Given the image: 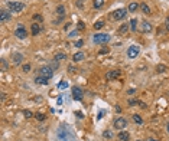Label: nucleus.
I'll list each match as a JSON object with an SVG mask.
<instances>
[{
	"instance_id": "obj_43",
	"label": "nucleus",
	"mask_w": 169,
	"mask_h": 141,
	"mask_svg": "<svg viewBox=\"0 0 169 141\" xmlns=\"http://www.w3.org/2000/svg\"><path fill=\"white\" fill-rule=\"evenodd\" d=\"M166 128H168V132H169V123L166 124Z\"/></svg>"
},
{
	"instance_id": "obj_25",
	"label": "nucleus",
	"mask_w": 169,
	"mask_h": 141,
	"mask_svg": "<svg viewBox=\"0 0 169 141\" xmlns=\"http://www.w3.org/2000/svg\"><path fill=\"white\" fill-rule=\"evenodd\" d=\"M103 137L104 138H113L114 137V132H111L110 130H105V131H103Z\"/></svg>"
},
{
	"instance_id": "obj_44",
	"label": "nucleus",
	"mask_w": 169,
	"mask_h": 141,
	"mask_svg": "<svg viewBox=\"0 0 169 141\" xmlns=\"http://www.w3.org/2000/svg\"><path fill=\"white\" fill-rule=\"evenodd\" d=\"M147 141H156V140H153V138H149V140H147Z\"/></svg>"
},
{
	"instance_id": "obj_30",
	"label": "nucleus",
	"mask_w": 169,
	"mask_h": 141,
	"mask_svg": "<svg viewBox=\"0 0 169 141\" xmlns=\"http://www.w3.org/2000/svg\"><path fill=\"white\" fill-rule=\"evenodd\" d=\"M110 52V49L109 48H103V49H100L98 51V55H105V53H109Z\"/></svg>"
},
{
	"instance_id": "obj_41",
	"label": "nucleus",
	"mask_w": 169,
	"mask_h": 141,
	"mask_svg": "<svg viewBox=\"0 0 169 141\" xmlns=\"http://www.w3.org/2000/svg\"><path fill=\"white\" fill-rule=\"evenodd\" d=\"M135 92H136L135 89H129V91H127V94H130V95H132V94H135Z\"/></svg>"
},
{
	"instance_id": "obj_1",
	"label": "nucleus",
	"mask_w": 169,
	"mask_h": 141,
	"mask_svg": "<svg viewBox=\"0 0 169 141\" xmlns=\"http://www.w3.org/2000/svg\"><path fill=\"white\" fill-rule=\"evenodd\" d=\"M110 40V35L107 33H95L93 36V42L97 45H103V43H107Z\"/></svg>"
},
{
	"instance_id": "obj_40",
	"label": "nucleus",
	"mask_w": 169,
	"mask_h": 141,
	"mask_svg": "<svg viewBox=\"0 0 169 141\" xmlns=\"http://www.w3.org/2000/svg\"><path fill=\"white\" fill-rule=\"evenodd\" d=\"M139 105H140L142 108H146V104H144V102H142V101H139Z\"/></svg>"
},
{
	"instance_id": "obj_4",
	"label": "nucleus",
	"mask_w": 169,
	"mask_h": 141,
	"mask_svg": "<svg viewBox=\"0 0 169 141\" xmlns=\"http://www.w3.org/2000/svg\"><path fill=\"white\" fill-rule=\"evenodd\" d=\"M15 36L19 38V39H25L28 36V32H26V29H25V26L22 25V23H19V25H17V28L15 30Z\"/></svg>"
},
{
	"instance_id": "obj_23",
	"label": "nucleus",
	"mask_w": 169,
	"mask_h": 141,
	"mask_svg": "<svg viewBox=\"0 0 169 141\" xmlns=\"http://www.w3.org/2000/svg\"><path fill=\"white\" fill-rule=\"evenodd\" d=\"M129 137H130V135H129V132H124V131H121V132L119 134V138H120L121 141H127V140H129Z\"/></svg>"
},
{
	"instance_id": "obj_16",
	"label": "nucleus",
	"mask_w": 169,
	"mask_h": 141,
	"mask_svg": "<svg viewBox=\"0 0 169 141\" xmlns=\"http://www.w3.org/2000/svg\"><path fill=\"white\" fill-rule=\"evenodd\" d=\"M129 25H130V30L132 32H136L137 30V19H132Z\"/></svg>"
},
{
	"instance_id": "obj_6",
	"label": "nucleus",
	"mask_w": 169,
	"mask_h": 141,
	"mask_svg": "<svg viewBox=\"0 0 169 141\" xmlns=\"http://www.w3.org/2000/svg\"><path fill=\"white\" fill-rule=\"evenodd\" d=\"M126 125H127V121H126V118H123V117H117L114 120V128L123 130V128H126Z\"/></svg>"
},
{
	"instance_id": "obj_9",
	"label": "nucleus",
	"mask_w": 169,
	"mask_h": 141,
	"mask_svg": "<svg viewBox=\"0 0 169 141\" xmlns=\"http://www.w3.org/2000/svg\"><path fill=\"white\" fill-rule=\"evenodd\" d=\"M120 76V70H109L107 74H105V79H109V81H111V79H116V78H119Z\"/></svg>"
},
{
	"instance_id": "obj_32",
	"label": "nucleus",
	"mask_w": 169,
	"mask_h": 141,
	"mask_svg": "<svg viewBox=\"0 0 169 141\" xmlns=\"http://www.w3.org/2000/svg\"><path fill=\"white\" fill-rule=\"evenodd\" d=\"M156 69H158V72H165V70H166V66H165V65H159Z\"/></svg>"
},
{
	"instance_id": "obj_33",
	"label": "nucleus",
	"mask_w": 169,
	"mask_h": 141,
	"mask_svg": "<svg viewBox=\"0 0 169 141\" xmlns=\"http://www.w3.org/2000/svg\"><path fill=\"white\" fill-rule=\"evenodd\" d=\"M29 70H30V65L29 63L23 65V72H29Z\"/></svg>"
},
{
	"instance_id": "obj_35",
	"label": "nucleus",
	"mask_w": 169,
	"mask_h": 141,
	"mask_svg": "<svg viewBox=\"0 0 169 141\" xmlns=\"http://www.w3.org/2000/svg\"><path fill=\"white\" fill-rule=\"evenodd\" d=\"M165 28H166V30H169V16L165 19Z\"/></svg>"
},
{
	"instance_id": "obj_26",
	"label": "nucleus",
	"mask_w": 169,
	"mask_h": 141,
	"mask_svg": "<svg viewBox=\"0 0 169 141\" xmlns=\"http://www.w3.org/2000/svg\"><path fill=\"white\" fill-rule=\"evenodd\" d=\"M103 5H104V0H94V3H93V6L95 9H100Z\"/></svg>"
},
{
	"instance_id": "obj_19",
	"label": "nucleus",
	"mask_w": 169,
	"mask_h": 141,
	"mask_svg": "<svg viewBox=\"0 0 169 141\" xmlns=\"http://www.w3.org/2000/svg\"><path fill=\"white\" fill-rule=\"evenodd\" d=\"M139 7H140V6H139V5H137L136 2H132V3L129 5V12H132V13H135V12H136V10L139 9Z\"/></svg>"
},
{
	"instance_id": "obj_24",
	"label": "nucleus",
	"mask_w": 169,
	"mask_h": 141,
	"mask_svg": "<svg viewBox=\"0 0 169 141\" xmlns=\"http://www.w3.org/2000/svg\"><path fill=\"white\" fill-rule=\"evenodd\" d=\"M103 26H104V20H97V22L94 23V29H95V30H100Z\"/></svg>"
},
{
	"instance_id": "obj_22",
	"label": "nucleus",
	"mask_w": 169,
	"mask_h": 141,
	"mask_svg": "<svg viewBox=\"0 0 169 141\" xmlns=\"http://www.w3.org/2000/svg\"><path fill=\"white\" fill-rule=\"evenodd\" d=\"M56 13H58L61 17H64V14H65V7L62 6V5H59V6L56 7Z\"/></svg>"
},
{
	"instance_id": "obj_38",
	"label": "nucleus",
	"mask_w": 169,
	"mask_h": 141,
	"mask_svg": "<svg viewBox=\"0 0 169 141\" xmlns=\"http://www.w3.org/2000/svg\"><path fill=\"white\" fill-rule=\"evenodd\" d=\"M33 19H35V20H42V16H40V14H35Z\"/></svg>"
},
{
	"instance_id": "obj_13",
	"label": "nucleus",
	"mask_w": 169,
	"mask_h": 141,
	"mask_svg": "<svg viewBox=\"0 0 169 141\" xmlns=\"http://www.w3.org/2000/svg\"><path fill=\"white\" fill-rule=\"evenodd\" d=\"M22 61H23V55L22 53H15L13 55V63L15 65H20Z\"/></svg>"
},
{
	"instance_id": "obj_2",
	"label": "nucleus",
	"mask_w": 169,
	"mask_h": 141,
	"mask_svg": "<svg viewBox=\"0 0 169 141\" xmlns=\"http://www.w3.org/2000/svg\"><path fill=\"white\" fill-rule=\"evenodd\" d=\"M38 75L44 76V78H46V79H51V78L54 76V69H52L51 66H42V68L38 70Z\"/></svg>"
},
{
	"instance_id": "obj_14",
	"label": "nucleus",
	"mask_w": 169,
	"mask_h": 141,
	"mask_svg": "<svg viewBox=\"0 0 169 141\" xmlns=\"http://www.w3.org/2000/svg\"><path fill=\"white\" fill-rule=\"evenodd\" d=\"M48 81H49V79L40 76V75H36V78H35V82L39 84V85H48Z\"/></svg>"
},
{
	"instance_id": "obj_37",
	"label": "nucleus",
	"mask_w": 169,
	"mask_h": 141,
	"mask_svg": "<svg viewBox=\"0 0 169 141\" xmlns=\"http://www.w3.org/2000/svg\"><path fill=\"white\" fill-rule=\"evenodd\" d=\"M82 45H84L82 40H77V42H75V46H77V48H80V46H82Z\"/></svg>"
},
{
	"instance_id": "obj_8",
	"label": "nucleus",
	"mask_w": 169,
	"mask_h": 141,
	"mask_svg": "<svg viewBox=\"0 0 169 141\" xmlns=\"http://www.w3.org/2000/svg\"><path fill=\"white\" fill-rule=\"evenodd\" d=\"M137 55H139V48H137L136 45L130 46V48L127 49V56H129V59H135V58H137Z\"/></svg>"
},
{
	"instance_id": "obj_12",
	"label": "nucleus",
	"mask_w": 169,
	"mask_h": 141,
	"mask_svg": "<svg viewBox=\"0 0 169 141\" xmlns=\"http://www.w3.org/2000/svg\"><path fill=\"white\" fill-rule=\"evenodd\" d=\"M40 30H42V26L39 25V23H33L32 28H30V32H32V35H33V36H36Z\"/></svg>"
},
{
	"instance_id": "obj_36",
	"label": "nucleus",
	"mask_w": 169,
	"mask_h": 141,
	"mask_svg": "<svg viewBox=\"0 0 169 141\" xmlns=\"http://www.w3.org/2000/svg\"><path fill=\"white\" fill-rule=\"evenodd\" d=\"M2 68H3V70H6V69H7V63H6V61H5V59H2Z\"/></svg>"
},
{
	"instance_id": "obj_39",
	"label": "nucleus",
	"mask_w": 169,
	"mask_h": 141,
	"mask_svg": "<svg viewBox=\"0 0 169 141\" xmlns=\"http://www.w3.org/2000/svg\"><path fill=\"white\" fill-rule=\"evenodd\" d=\"M77 6L78 7H82V0H77Z\"/></svg>"
},
{
	"instance_id": "obj_10",
	"label": "nucleus",
	"mask_w": 169,
	"mask_h": 141,
	"mask_svg": "<svg viewBox=\"0 0 169 141\" xmlns=\"http://www.w3.org/2000/svg\"><path fill=\"white\" fill-rule=\"evenodd\" d=\"M10 19H12V16H10L9 12H6V10H2V12H0V22H2V23L10 22Z\"/></svg>"
},
{
	"instance_id": "obj_11",
	"label": "nucleus",
	"mask_w": 169,
	"mask_h": 141,
	"mask_svg": "<svg viewBox=\"0 0 169 141\" xmlns=\"http://www.w3.org/2000/svg\"><path fill=\"white\" fill-rule=\"evenodd\" d=\"M150 30H152V25H150L149 22L143 20V22H142V32H143V33H149Z\"/></svg>"
},
{
	"instance_id": "obj_29",
	"label": "nucleus",
	"mask_w": 169,
	"mask_h": 141,
	"mask_svg": "<svg viewBox=\"0 0 169 141\" xmlns=\"http://www.w3.org/2000/svg\"><path fill=\"white\" fill-rule=\"evenodd\" d=\"M23 115L26 117V118H32V117H35V115H33V112H32V111H29V109H23Z\"/></svg>"
},
{
	"instance_id": "obj_7",
	"label": "nucleus",
	"mask_w": 169,
	"mask_h": 141,
	"mask_svg": "<svg viewBox=\"0 0 169 141\" xmlns=\"http://www.w3.org/2000/svg\"><path fill=\"white\" fill-rule=\"evenodd\" d=\"M82 97H84L82 89H81L80 86H74V88H72V98H74L75 101H81Z\"/></svg>"
},
{
	"instance_id": "obj_3",
	"label": "nucleus",
	"mask_w": 169,
	"mask_h": 141,
	"mask_svg": "<svg viewBox=\"0 0 169 141\" xmlns=\"http://www.w3.org/2000/svg\"><path fill=\"white\" fill-rule=\"evenodd\" d=\"M7 7L10 12L16 13V12H20V10H23L25 5L22 2H7Z\"/></svg>"
},
{
	"instance_id": "obj_28",
	"label": "nucleus",
	"mask_w": 169,
	"mask_h": 141,
	"mask_svg": "<svg viewBox=\"0 0 169 141\" xmlns=\"http://www.w3.org/2000/svg\"><path fill=\"white\" fill-rule=\"evenodd\" d=\"M133 121H135V123H137V124H142V123H143L142 117H140V115H137V114H135V115H133Z\"/></svg>"
},
{
	"instance_id": "obj_5",
	"label": "nucleus",
	"mask_w": 169,
	"mask_h": 141,
	"mask_svg": "<svg viewBox=\"0 0 169 141\" xmlns=\"http://www.w3.org/2000/svg\"><path fill=\"white\" fill-rule=\"evenodd\" d=\"M126 14H127V10H126V9H117V10L113 12L111 19L113 20H121L123 17H126Z\"/></svg>"
},
{
	"instance_id": "obj_18",
	"label": "nucleus",
	"mask_w": 169,
	"mask_h": 141,
	"mask_svg": "<svg viewBox=\"0 0 169 141\" xmlns=\"http://www.w3.org/2000/svg\"><path fill=\"white\" fill-rule=\"evenodd\" d=\"M54 59H55V61H64V59H67V55H65L64 52H58V53L54 56Z\"/></svg>"
},
{
	"instance_id": "obj_42",
	"label": "nucleus",
	"mask_w": 169,
	"mask_h": 141,
	"mask_svg": "<svg viewBox=\"0 0 169 141\" xmlns=\"http://www.w3.org/2000/svg\"><path fill=\"white\" fill-rule=\"evenodd\" d=\"M62 104V98L61 97H58V105H61Z\"/></svg>"
},
{
	"instance_id": "obj_21",
	"label": "nucleus",
	"mask_w": 169,
	"mask_h": 141,
	"mask_svg": "<svg viewBox=\"0 0 169 141\" xmlns=\"http://www.w3.org/2000/svg\"><path fill=\"white\" fill-rule=\"evenodd\" d=\"M35 118H36L38 121H45L46 115H45L44 112H36V114H35Z\"/></svg>"
},
{
	"instance_id": "obj_27",
	"label": "nucleus",
	"mask_w": 169,
	"mask_h": 141,
	"mask_svg": "<svg viewBox=\"0 0 169 141\" xmlns=\"http://www.w3.org/2000/svg\"><path fill=\"white\" fill-rule=\"evenodd\" d=\"M65 88H68V82L67 81H61L58 84V89H65Z\"/></svg>"
},
{
	"instance_id": "obj_31",
	"label": "nucleus",
	"mask_w": 169,
	"mask_h": 141,
	"mask_svg": "<svg viewBox=\"0 0 169 141\" xmlns=\"http://www.w3.org/2000/svg\"><path fill=\"white\" fill-rule=\"evenodd\" d=\"M77 29H78V30H84V29H85V26H84L82 22H78V23H77Z\"/></svg>"
},
{
	"instance_id": "obj_15",
	"label": "nucleus",
	"mask_w": 169,
	"mask_h": 141,
	"mask_svg": "<svg viewBox=\"0 0 169 141\" xmlns=\"http://www.w3.org/2000/svg\"><path fill=\"white\" fill-rule=\"evenodd\" d=\"M140 10H142L144 14H150V7L147 6L146 3H142V5H140Z\"/></svg>"
},
{
	"instance_id": "obj_20",
	"label": "nucleus",
	"mask_w": 169,
	"mask_h": 141,
	"mask_svg": "<svg viewBox=\"0 0 169 141\" xmlns=\"http://www.w3.org/2000/svg\"><path fill=\"white\" fill-rule=\"evenodd\" d=\"M129 29H130V25H127V23H126V25H121V26L119 28V32L124 35V33H127V30H129Z\"/></svg>"
},
{
	"instance_id": "obj_17",
	"label": "nucleus",
	"mask_w": 169,
	"mask_h": 141,
	"mask_svg": "<svg viewBox=\"0 0 169 141\" xmlns=\"http://www.w3.org/2000/svg\"><path fill=\"white\" fill-rule=\"evenodd\" d=\"M72 59H74V62H80V61L84 59V53L82 52H77V53H74Z\"/></svg>"
},
{
	"instance_id": "obj_34",
	"label": "nucleus",
	"mask_w": 169,
	"mask_h": 141,
	"mask_svg": "<svg viewBox=\"0 0 169 141\" xmlns=\"http://www.w3.org/2000/svg\"><path fill=\"white\" fill-rule=\"evenodd\" d=\"M129 104H130V107H135L136 104H139V101H137V99H130Z\"/></svg>"
}]
</instances>
